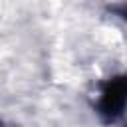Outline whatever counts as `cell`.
I'll list each match as a JSON object with an SVG mask.
<instances>
[{"label":"cell","mask_w":127,"mask_h":127,"mask_svg":"<svg viewBox=\"0 0 127 127\" xmlns=\"http://www.w3.org/2000/svg\"><path fill=\"white\" fill-rule=\"evenodd\" d=\"M117 12H119V16H121L123 20H127V4H125V6H121Z\"/></svg>","instance_id":"obj_2"},{"label":"cell","mask_w":127,"mask_h":127,"mask_svg":"<svg viewBox=\"0 0 127 127\" xmlns=\"http://www.w3.org/2000/svg\"><path fill=\"white\" fill-rule=\"evenodd\" d=\"M127 105V75L111 79L99 99V111L107 117H117Z\"/></svg>","instance_id":"obj_1"}]
</instances>
